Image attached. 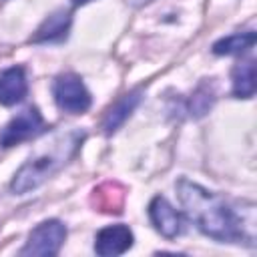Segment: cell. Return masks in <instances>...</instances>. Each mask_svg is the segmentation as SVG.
I'll return each mask as SVG.
<instances>
[{
    "label": "cell",
    "mask_w": 257,
    "mask_h": 257,
    "mask_svg": "<svg viewBox=\"0 0 257 257\" xmlns=\"http://www.w3.org/2000/svg\"><path fill=\"white\" fill-rule=\"evenodd\" d=\"M133 231L126 225H108L100 229L94 237V251L100 257H114L122 255L133 247Z\"/></svg>",
    "instance_id": "6"
},
{
    "label": "cell",
    "mask_w": 257,
    "mask_h": 257,
    "mask_svg": "<svg viewBox=\"0 0 257 257\" xmlns=\"http://www.w3.org/2000/svg\"><path fill=\"white\" fill-rule=\"evenodd\" d=\"M72 24V14L68 10H56L52 12L34 32L30 42L34 44H46V42H60L66 38Z\"/></svg>",
    "instance_id": "8"
},
{
    "label": "cell",
    "mask_w": 257,
    "mask_h": 257,
    "mask_svg": "<svg viewBox=\"0 0 257 257\" xmlns=\"http://www.w3.org/2000/svg\"><path fill=\"white\" fill-rule=\"evenodd\" d=\"M76 6H80V4H86V2H90V0H72Z\"/></svg>",
    "instance_id": "16"
},
{
    "label": "cell",
    "mask_w": 257,
    "mask_h": 257,
    "mask_svg": "<svg viewBox=\"0 0 257 257\" xmlns=\"http://www.w3.org/2000/svg\"><path fill=\"white\" fill-rule=\"evenodd\" d=\"M149 217L155 229L167 239H175L177 235L183 233V221H181L179 211L161 195H157L149 203Z\"/></svg>",
    "instance_id": "7"
},
{
    "label": "cell",
    "mask_w": 257,
    "mask_h": 257,
    "mask_svg": "<svg viewBox=\"0 0 257 257\" xmlns=\"http://www.w3.org/2000/svg\"><path fill=\"white\" fill-rule=\"evenodd\" d=\"M84 141V131L68 128L52 135L48 141L40 143L30 155V159L18 169L14 175L10 189L16 195H24L28 191L38 189L46 179H50L56 171H60L78 151Z\"/></svg>",
    "instance_id": "2"
},
{
    "label": "cell",
    "mask_w": 257,
    "mask_h": 257,
    "mask_svg": "<svg viewBox=\"0 0 257 257\" xmlns=\"http://www.w3.org/2000/svg\"><path fill=\"white\" fill-rule=\"evenodd\" d=\"M143 98V90L141 88H135L126 94H122L106 112H104V118H102V131L106 135H112L116 128H120V124L133 114V110L139 106Z\"/></svg>",
    "instance_id": "9"
},
{
    "label": "cell",
    "mask_w": 257,
    "mask_h": 257,
    "mask_svg": "<svg viewBox=\"0 0 257 257\" xmlns=\"http://www.w3.org/2000/svg\"><path fill=\"white\" fill-rule=\"evenodd\" d=\"M92 205L100 213H120L124 205V189L118 183H102L92 191Z\"/></svg>",
    "instance_id": "11"
},
{
    "label": "cell",
    "mask_w": 257,
    "mask_h": 257,
    "mask_svg": "<svg viewBox=\"0 0 257 257\" xmlns=\"http://www.w3.org/2000/svg\"><path fill=\"white\" fill-rule=\"evenodd\" d=\"M64 239H66V227L56 219H48L30 231L28 241L20 253L22 255H48V257H52L60 251Z\"/></svg>",
    "instance_id": "4"
},
{
    "label": "cell",
    "mask_w": 257,
    "mask_h": 257,
    "mask_svg": "<svg viewBox=\"0 0 257 257\" xmlns=\"http://www.w3.org/2000/svg\"><path fill=\"white\" fill-rule=\"evenodd\" d=\"M44 131V118L36 106H28L18 112L2 131H0V147L8 149L20 145L28 139L38 137Z\"/></svg>",
    "instance_id": "5"
},
{
    "label": "cell",
    "mask_w": 257,
    "mask_h": 257,
    "mask_svg": "<svg viewBox=\"0 0 257 257\" xmlns=\"http://www.w3.org/2000/svg\"><path fill=\"white\" fill-rule=\"evenodd\" d=\"M147 2H151V0H133V4H137V6L139 4H147Z\"/></svg>",
    "instance_id": "15"
},
{
    "label": "cell",
    "mask_w": 257,
    "mask_h": 257,
    "mask_svg": "<svg viewBox=\"0 0 257 257\" xmlns=\"http://www.w3.org/2000/svg\"><path fill=\"white\" fill-rule=\"evenodd\" d=\"M52 92H54V100H56L58 108L64 110V112L82 114V112H86L90 108V102H92L90 92L86 90V86L80 80V76H76L72 72L60 74L54 80Z\"/></svg>",
    "instance_id": "3"
},
{
    "label": "cell",
    "mask_w": 257,
    "mask_h": 257,
    "mask_svg": "<svg viewBox=\"0 0 257 257\" xmlns=\"http://www.w3.org/2000/svg\"><path fill=\"white\" fill-rule=\"evenodd\" d=\"M177 195L187 217L197 229L221 243L255 245V205L229 201L219 193L207 191L189 179L177 181Z\"/></svg>",
    "instance_id": "1"
},
{
    "label": "cell",
    "mask_w": 257,
    "mask_h": 257,
    "mask_svg": "<svg viewBox=\"0 0 257 257\" xmlns=\"http://www.w3.org/2000/svg\"><path fill=\"white\" fill-rule=\"evenodd\" d=\"M213 102H215V92L211 88H207V84H201L189 102V110L193 116H203L205 112H209Z\"/></svg>",
    "instance_id": "14"
},
{
    "label": "cell",
    "mask_w": 257,
    "mask_h": 257,
    "mask_svg": "<svg viewBox=\"0 0 257 257\" xmlns=\"http://www.w3.org/2000/svg\"><path fill=\"white\" fill-rule=\"evenodd\" d=\"M28 92V82L22 66H10L0 74V104L12 106Z\"/></svg>",
    "instance_id": "10"
},
{
    "label": "cell",
    "mask_w": 257,
    "mask_h": 257,
    "mask_svg": "<svg viewBox=\"0 0 257 257\" xmlns=\"http://www.w3.org/2000/svg\"><path fill=\"white\" fill-rule=\"evenodd\" d=\"M257 40V34L253 30L249 32H237V34H231V36H225L221 40H217L213 44V52L217 56H233V54H241L249 48H253Z\"/></svg>",
    "instance_id": "13"
},
{
    "label": "cell",
    "mask_w": 257,
    "mask_h": 257,
    "mask_svg": "<svg viewBox=\"0 0 257 257\" xmlns=\"http://www.w3.org/2000/svg\"><path fill=\"white\" fill-rule=\"evenodd\" d=\"M233 82V96L237 98H251L255 94V64L253 60H243L233 66L231 72Z\"/></svg>",
    "instance_id": "12"
}]
</instances>
